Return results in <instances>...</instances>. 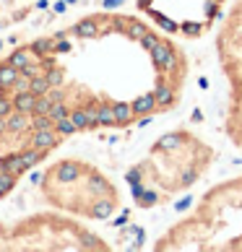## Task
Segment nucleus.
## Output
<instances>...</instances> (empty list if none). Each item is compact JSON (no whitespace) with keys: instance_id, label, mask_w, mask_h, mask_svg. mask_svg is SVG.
I'll use <instances>...</instances> for the list:
<instances>
[{"instance_id":"obj_31","label":"nucleus","mask_w":242,"mask_h":252,"mask_svg":"<svg viewBox=\"0 0 242 252\" xmlns=\"http://www.w3.org/2000/svg\"><path fill=\"white\" fill-rule=\"evenodd\" d=\"M146 32H148V29H146L143 24H138V21H130V24H128V34L133 36V39H143Z\"/></svg>"},{"instance_id":"obj_56","label":"nucleus","mask_w":242,"mask_h":252,"mask_svg":"<svg viewBox=\"0 0 242 252\" xmlns=\"http://www.w3.org/2000/svg\"><path fill=\"white\" fill-rule=\"evenodd\" d=\"M0 50H3V42H0Z\"/></svg>"},{"instance_id":"obj_21","label":"nucleus","mask_w":242,"mask_h":252,"mask_svg":"<svg viewBox=\"0 0 242 252\" xmlns=\"http://www.w3.org/2000/svg\"><path fill=\"white\" fill-rule=\"evenodd\" d=\"M55 50V39H34L32 42V52L36 58H44V55H50Z\"/></svg>"},{"instance_id":"obj_20","label":"nucleus","mask_w":242,"mask_h":252,"mask_svg":"<svg viewBox=\"0 0 242 252\" xmlns=\"http://www.w3.org/2000/svg\"><path fill=\"white\" fill-rule=\"evenodd\" d=\"M55 127V120L50 115H29V130H47Z\"/></svg>"},{"instance_id":"obj_26","label":"nucleus","mask_w":242,"mask_h":252,"mask_svg":"<svg viewBox=\"0 0 242 252\" xmlns=\"http://www.w3.org/2000/svg\"><path fill=\"white\" fill-rule=\"evenodd\" d=\"M50 107H52V99H50L47 94H42V96H36V101H34V112H32V115H47Z\"/></svg>"},{"instance_id":"obj_14","label":"nucleus","mask_w":242,"mask_h":252,"mask_svg":"<svg viewBox=\"0 0 242 252\" xmlns=\"http://www.w3.org/2000/svg\"><path fill=\"white\" fill-rule=\"evenodd\" d=\"M18 76H21V70L13 68L11 63H3V65H0V83H3V86H5L8 91L13 89V83H16V78H18Z\"/></svg>"},{"instance_id":"obj_1","label":"nucleus","mask_w":242,"mask_h":252,"mask_svg":"<svg viewBox=\"0 0 242 252\" xmlns=\"http://www.w3.org/2000/svg\"><path fill=\"white\" fill-rule=\"evenodd\" d=\"M60 141L58 130L55 127H47V130H32L29 135V146L32 148H42V151H50V148H55Z\"/></svg>"},{"instance_id":"obj_29","label":"nucleus","mask_w":242,"mask_h":252,"mask_svg":"<svg viewBox=\"0 0 242 252\" xmlns=\"http://www.w3.org/2000/svg\"><path fill=\"white\" fill-rule=\"evenodd\" d=\"M70 120L78 130H86V109H70Z\"/></svg>"},{"instance_id":"obj_36","label":"nucleus","mask_w":242,"mask_h":252,"mask_svg":"<svg viewBox=\"0 0 242 252\" xmlns=\"http://www.w3.org/2000/svg\"><path fill=\"white\" fill-rule=\"evenodd\" d=\"M13 112V99H8V94L0 96V117H5V115H11Z\"/></svg>"},{"instance_id":"obj_3","label":"nucleus","mask_w":242,"mask_h":252,"mask_svg":"<svg viewBox=\"0 0 242 252\" xmlns=\"http://www.w3.org/2000/svg\"><path fill=\"white\" fill-rule=\"evenodd\" d=\"M29 127V115H24V112H11V115H5V133H24V130Z\"/></svg>"},{"instance_id":"obj_39","label":"nucleus","mask_w":242,"mask_h":252,"mask_svg":"<svg viewBox=\"0 0 242 252\" xmlns=\"http://www.w3.org/2000/svg\"><path fill=\"white\" fill-rule=\"evenodd\" d=\"M125 180H128V185H136V182H141V166H136V169H130V172L125 174Z\"/></svg>"},{"instance_id":"obj_52","label":"nucleus","mask_w":242,"mask_h":252,"mask_svg":"<svg viewBox=\"0 0 242 252\" xmlns=\"http://www.w3.org/2000/svg\"><path fill=\"white\" fill-rule=\"evenodd\" d=\"M138 8H143V11H148V8H151V0H138Z\"/></svg>"},{"instance_id":"obj_55","label":"nucleus","mask_w":242,"mask_h":252,"mask_svg":"<svg viewBox=\"0 0 242 252\" xmlns=\"http://www.w3.org/2000/svg\"><path fill=\"white\" fill-rule=\"evenodd\" d=\"M65 3H68V5H76V3H78V0H65Z\"/></svg>"},{"instance_id":"obj_28","label":"nucleus","mask_w":242,"mask_h":252,"mask_svg":"<svg viewBox=\"0 0 242 252\" xmlns=\"http://www.w3.org/2000/svg\"><path fill=\"white\" fill-rule=\"evenodd\" d=\"M81 247L83 250H99L102 247V242H99V237H94V234H81Z\"/></svg>"},{"instance_id":"obj_40","label":"nucleus","mask_w":242,"mask_h":252,"mask_svg":"<svg viewBox=\"0 0 242 252\" xmlns=\"http://www.w3.org/2000/svg\"><path fill=\"white\" fill-rule=\"evenodd\" d=\"M52 52H58V55L70 52V42H65V39H55V50H52Z\"/></svg>"},{"instance_id":"obj_17","label":"nucleus","mask_w":242,"mask_h":252,"mask_svg":"<svg viewBox=\"0 0 242 252\" xmlns=\"http://www.w3.org/2000/svg\"><path fill=\"white\" fill-rule=\"evenodd\" d=\"M115 115H117V123L120 125H128L130 120L136 117L133 104H128V101H115Z\"/></svg>"},{"instance_id":"obj_33","label":"nucleus","mask_w":242,"mask_h":252,"mask_svg":"<svg viewBox=\"0 0 242 252\" xmlns=\"http://www.w3.org/2000/svg\"><path fill=\"white\" fill-rule=\"evenodd\" d=\"M162 39H159V36H156L154 32H146V36H143V39H141V47L146 50V52H151L154 47H156V44H159Z\"/></svg>"},{"instance_id":"obj_12","label":"nucleus","mask_w":242,"mask_h":252,"mask_svg":"<svg viewBox=\"0 0 242 252\" xmlns=\"http://www.w3.org/2000/svg\"><path fill=\"white\" fill-rule=\"evenodd\" d=\"M174 47L172 44H167V42H159L156 47L151 50V60H154V65L159 70H164V65H167V60H170V52H172Z\"/></svg>"},{"instance_id":"obj_25","label":"nucleus","mask_w":242,"mask_h":252,"mask_svg":"<svg viewBox=\"0 0 242 252\" xmlns=\"http://www.w3.org/2000/svg\"><path fill=\"white\" fill-rule=\"evenodd\" d=\"M55 130H58V135L60 138H65V135H76V125H73V120L70 117H65V120H58V123H55Z\"/></svg>"},{"instance_id":"obj_30","label":"nucleus","mask_w":242,"mask_h":252,"mask_svg":"<svg viewBox=\"0 0 242 252\" xmlns=\"http://www.w3.org/2000/svg\"><path fill=\"white\" fill-rule=\"evenodd\" d=\"M180 32H185L188 36H198V34H203V24H195V21H185V24H180Z\"/></svg>"},{"instance_id":"obj_16","label":"nucleus","mask_w":242,"mask_h":252,"mask_svg":"<svg viewBox=\"0 0 242 252\" xmlns=\"http://www.w3.org/2000/svg\"><path fill=\"white\" fill-rule=\"evenodd\" d=\"M148 16L156 21V26L159 29H164V32H170V34H174V32H180V24H174L172 18H167V16H162V13H156L154 8H148Z\"/></svg>"},{"instance_id":"obj_45","label":"nucleus","mask_w":242,"mask_h":252,"mask_svg":"<svg viewBox=\"0 0 242 252\" xmlns=\"http://www.w3.org/2000/svg\"><path fill=\"white\" fill-rule=\"evenodd\" d=\"M42 68H44V70L55 68V58H50V55H44V58H42Z\"/></svg>"},{"instance_id":"obj_11","label":"nucleus","mask_w":242,"mask_h":252,"mask_svg":"<svg viewBox=\"0 0 242 252\" xmlns=\"http://www.w3.org/2000/svg\"><path fill=\"white\" fill-rule=\"evenodd\" d=\"M76 36H81V39H91V36H97V32H99V26H97V21L94 18H83V21H78L76 26L70 29Z\"/></svg>"},{"instance_id":"obj_43","label":"nucleus","mask_w":242,"mask_h":252,"mask_svg":"<svg viewBox=\"0 0 242 252\" xmlns=\"http://www.w3.org/2000/svg\"><path fill=\"white\" fill-rule=\"evenodd\" d=\"M195 177H198V172H195V169L185 172V174H182V180H180V185H182V188H188V185H193V182H195Z\"/></svg>"},{"instance_id":"obj_19","label":"nucleus","mask_w":242,"mask_h":252,"mask_svg":"<svg viewBox=\"0 0 242 252\" xmlns=\"http://www.w3.org/2000/svg\"><path fill=\"white\" fill-rule=\"evenodd\" d=\"M83 109H86V130L102 127V125H99V104H97V101H89Z\"/></svg>"},{"instance_id":"obj_42","label":"nucleus","mask_w":242,"mask_h":252,"mask_svg":"<svg viewBox=\"0 0 242 252\" xmlns=\"http://www.w3.org/2000/svg\"><path fill=\"white\" fill-rule=\"evenodd\" d=\"M190 205H193V198H190V195H185L182 200H177V203H174V211H177V213H180V211H188Z\"/></svg>"},{"instance_id":"obj_6","label":"nucleus","mask_w":242,"mask_h":252,"mask_svg":"<svg viewBox=\"0 0 242 252\" xmlns=\"http://www.w3.org/2000/svg\"><path fill=\"white\" fill-rule=\"evenodd\" d=\"M99 125H102V127H115V125L120 127L112 101H99Z\"/></svg>"},{"instance_id":"obj_54","label":"nucleus","mask_w":242,"mask_h":252,"mask_svg":"<svg viewBox=\"0 0 242 252\" xmlns=\"http://www.w3.org/2000/svg\"><path fill=\"white\" fill-rule=\"evenodd\" d=\"M0 135H5V117H0Z\"/></svg>"},{"instance_id":"obj_18","label":"nucleus","mask_w":242,"mask_h":252,"mask_svg":"<svg viewBox=\"0 0 242 252\" xmlns=\"http://www.w3.org/2000/svg\"><path fill=\"white\" fill-rule=\"evenodd\" d=\"M5 63H11L13 68H18L21 70L26 63H32V47H26V50H16V52H11L8 55V60Z\"/></svg>"},{"instance_id":"obj_44","label":"nucleus","mask_w":242,"mask_h":252,"mask_svg":"<svg viewBox=\"0 0 242 252\" xmlns=\"http://www.w3.org/2000/svg\"><path fill=\"white\" fill-rule=\"evenodd\" d=\"M128 24H130L128 18H115V21H112V26H115L117 32H120V29H128Z\"/></svg>"},{"instance_id":"obj_38","label":"nucleus","mask_w":242,"mask_h":252,"mask_svg":"<svg viewBox=\"0 0 242 252\" xmlns=\"http://www.w3.org/2000/svg\"><path fill=\"white\" fill-rule=\"evenodd\" d=\"M128 216H130V213H128V211H123V213H120L117 219H109V226H115V229L120 226V229H123L125 223H128Z\"/></svg>"},{"instance_id":"obj_8","label":"nucleus","mask_w":242,"mask_h":252,"mask_svg":"<svg viewBox=\"0 0 242 252\" xmlns=\"http://www.w3.org/2000/svg\"><path fill=\"white\" fill-rule=\"evenodd\" d=\"M34 101H36V94H32V91L13 94V109L24 112V115H32V112H34Z\"/></svg>"},{"instance_id":"obj_2","label":"nucleus","mask_w":242,"mask_h":252,"mask_svg":"<svg viewBox=\"0 0 242 252\" xmlns=\"http://www.w3.org/2000/svg\"><path fill=\"white\" fill-rule=\"evenodd\" d=\"M78 174H81V166L76 161H60L58 166H52V172L47 177H55L60 185H70L78 180Z\"/></svg>"},{"instance_id":"obj_47","label":"nucleus","mask_w":242,"mask_h":252,"mask_svg":"<svg viewBox=\"0 0 242 252\" xmlns=\"http://www.w3.org/2000/svg\"><path fill=\"white\" fill-rule=\"evenodd\" d=\"M216 11H219V8H216V0H206V13H208V16H213Z\"/></svg>"},{"instance_id":"obj_37","label":"nucleus","mask_w":242,"mask_h":252,"mask_svg":"<svg viewBox=\"0 0 242 252\" xmlns=\"http://www.w3.org/2000/svg\"><path fill=\"white\" fill-rule=\"evenodd\" d=\"M47 96L52 99V104H55V101H65V91H63L60 86H50V91H47Z\"/></svg>"},{"instance_id":"obj_22","label":"nucleus","mask_w":242,"mask_h":252,"mask_svg":"<svg viewBox=\"0 0 242 252\" xmlns=\"http://www.w3.org/2000/svg\"><path fill=\"white\" fill-rule=\"evenodd\" d=\"M29 91H32V94H36V96L47 94V91H50V81H47V76H44V73H42V76H34Z\"/></svg>"},{"instance_id":"obj_53","label":"nucleus","mask_w":242,"mask_h":252,"mask_svg":"<svg viewBox=\"0 0 242 252\" xmlns=\"http://www.w3.org/2000/svg\"><path fill=\"white\" fill-rule=\"evenodd\" d=\"M50 3H47V0H36V8H39V11H44V8H47Z\"/></svg>"},{"instance_id":"obj_46","label":"nucleus","mask_w":242,"mask_h":252,"mask_svg":"<svg viewBox=\"0 0 242 252\" xmlns=\"http://www.w3.org/2000/svg\"><path fill=\"white\" fill-rule=\"evenodd\" d=\"M123 3H125V0H102V5H104V8H120Z\"/></svg>"},{"instance_id":"obj_9","label":"nucleus","mask_w":242,"mask_h":252,"mask_svg":"<svg viewBox=\"0 0 242 252\" xmlns=\"http://www.w3.org/2000/svg\"><path fill=\"white\" fill-rule=\"evenodd\" d=\"M115 213V203H112V198H99L97 203H94V208H91V216L94 219H99V221H107L109 216Z\"/></svg>"},{"instance_id":"obj_32","label":"nucleus","mask_w":242,"mask_h":252,"mask_svg":"<svg viewBox=\"0 0 242 252\" xmlns=\"http://www.w3.org/2000/svg\"><path fill=\"white\" fill-rule=\"evenodd\" d=\"M42 73H44V68H42V65H36V63H26L24 68H21V76H26V78L42 76Z\"/></svg>"},{"instance_id":"obj_15","label":"nucleus","mask_w":242,"mask_h":252,"mask_svg":"<svg viewBox=\"0 0 242 252\" xmlns=\"http://www.w3.org/2000/svg\"><path fill=\"white\" fill-rule=\"evenodd\" d=\"M44 154H47V151H42V148H26V151H21V158H24V166H26V169H34V166L36 164H39L42 161V158H44Z\"/></svg>"},{"instance_id":"obj_5","label":"nucleus","mask_w":242,"mask_h":252,"mask_svg":"<svg viewBox=\"0 0 242 252\" xmlns=\"http://www.w3.org/2000/svg\"><path fill=\"white\" fill-rule=\"evenodd\" d=\"M185 135L188 133H167V135H162L159 141H156L154 151H174V148H180L185 143Z\"/></svg>"},{"instance_id":"obj_23","label":"nucleus","mask_w":242,"mask_h":252,"mask_svg":"<svg viewBox=\"0 0 242 252\" xmlns=\"http://www.w3.org/2000/svg\"><path fill=\"white\" fill-rule=\"evenodd\" d=\"M13 188H16V174L0 169V198H3V195H8Z\"/></svg>"},{"instance_id":"obj_35","label":"nucleus","mask_w":242,"mask_h":252,"mask_svg":"<svg viewBox=\"0 0 242 252\" xmlns=\"http://www.w3.org/2000/svg\"><path fill=\"white\" fill-rule=\"evenodd\" d=\"M156 203H159V195L151 192V190H146V195L138 200V205H143V208H151V205H156Z\"/></svg>"},{"instance_id":"obj_34","label":"nucleus","mask_w":242,"mask_h":252,"mask_svg":"<svg viewBox=\"0 0 242 252\" xmlns=\"http://www.w3.org/2000/svg\"><path fill=\"white\" fill-rule=\"evenodd\" d=\"M32 89V78H26V76H18L16 83H13V91L16 94H21V91H29Z\"/></svg>"},{"instance_id":"obj_50","label":"nucleus","mask_w":242,"mask_h":252,"mask_svg":"<svg viewBox=\"0 0 242 252\" xmlns=\"http://www.w3.org/2000/svg\"><path fill=\"white\" fill-rule=\"evenodd\" d=\"M190 120H193V123H201V120H203V112H201V109H193Z\"/></svg>"},{"instance_id":"obj_49","label":"nucleus","mask_w":242,"mask_h":252,"mask_svg":"<svg viewBox=\"0 0 242 252\" xmlns=\"http://www.w3.org/2000/svg\"><path fill=\"white\" fill-rule=\"evenodd\" d=\"M65 8H68V3H65V0H58V3H55V13H65Z\"/></svg>"},{"instance_id":"obj_7","label":"nucleus","mask_w":242,"mask_h":252,"mask_svg":"<svg viewBox=\"0 0 242 252\" xmlns=\"http://www.w3.org/2000/svg\"><path fill=\"white\" fill-rule=\"evenodd\" d=\"M130 104H133L136 115H151V112L156 109V96L154 94H138Z\"/></svg>"},{"instance_id":"obj_4","label":"nucleus","mask_w":242,"mask_h":252,"mask_svg":"<svg viewBox=\"0 0 242 252\" xmlns=\"http://www.w3.org/2000/svg\"><path fill=\"white\" fill-rule=\"evenodd\" d=\"M0 169L3 172H11V174H24V172H29L24 166V158L21 154H5V156H0Z\"/></svg>"},{"instance_id":"obj_10","label":"nucleus","mask_w":242,"mask_h":252,"mask_svg":"<svg viewBox=\"0 0 242 252\" xmlns=\"http://www.w3.org/2000/svg\"><path fill=\"white\" fill-rule=\"evenodd\" d=\"M89 190L97 195V198H107V195H112V185H109L102 174H91L89 177Z\"/></svg>"},{"instance_id":"obj_27","label":"nucleus","mask_w":242,"mask_h":252,"mask_svg":"<svg viewBox=\"0 0 242 252\" xmlns=\"http://www.w3.org/2000/svg\"><path fill=\"white\" fill-rule=\"evenodd\" d=\"M44 76H47V81H50V86H63V70L55 65V68H50V70H44Z\"/></svg>"},{"instance_id":"obj_51","label":"nucleus","mask_w":242,"mask_h":252,"mask_svg":"<svg viewBox=\"0 0 242 252\" xmlns=\"http://www.w3.org/2000/svg\"><path fill=\"white\" fill-rule=\"evenodd\" d=\"M148 123H151V115H143L141 120H138V127H146Z\"/></svg>"},{"instance_id":"obj_48","label":"nucleus","mask_w":242,"mask_h":252,"mask_svg":"<svg viewBox=\"0 0 242 252\" xmlns=\"http://www.w3.org/2000/svg\"><path fill=\"white\" fill-rule=\"evenodd\" d=\"M42 177H44L42 172H32V177H29V182H32V185H42Z\"/></svg>"},{"instance_id":"obj_13","label":"nucleus","mask_w":242,"mask_h":252,"mask_svg":"<svg viewBox=\"0 0 242 252\" xmlns=\"http://www.w3.org/2000/svg\"><path fill=\"white\" fill-rule=\"evenodd\" d=\"M154 96H156V107L167 109V107H172V101H174V89L159 83V86H156V91H154Z\"/></svg>"},{"instance_id":"obj_57","label":"nucleus","mask_w":242,"mask_h":252,"mask_svg":"<svg viewBox=\"0 0 242 252\" xmlns=\"http://www.w3.org/2000/svg\"><path fill=\"white\" fill-rule=\"evenodd\" d=\"M0 65H3V63H0Z\"/></svg>"},{"instance_id":"obj_41","label":"nucleus","mask_w":242,"mask_h":252,"mask_svg":"<svg viewBox=\"0 0 242 252\" xmlns=\"http://www.w3.org/2000/svg\"><path fill=\"white\" fill-rule=\"evenodd\" d=\"M130 192H133V198H136V203H138V200L146 195V188H143L141 182H136V185H130Z\"/></svg>"},{"instance_id":"obj_24","label":"nucleus","mask_w":242,"mask_h":252,"mask_svg":"<svg viewBox=\"0 0 242 252\" xmlns=\"http://www.w3.org/2000/svg\"><path fill=\"white\" fill-rule=\"evenodd\" d=\"M47 115L55 120V123H58V120H65V117H70V107L65 104V101H55V104L50 107V112Z\"/></svg>"}]
</instances>
